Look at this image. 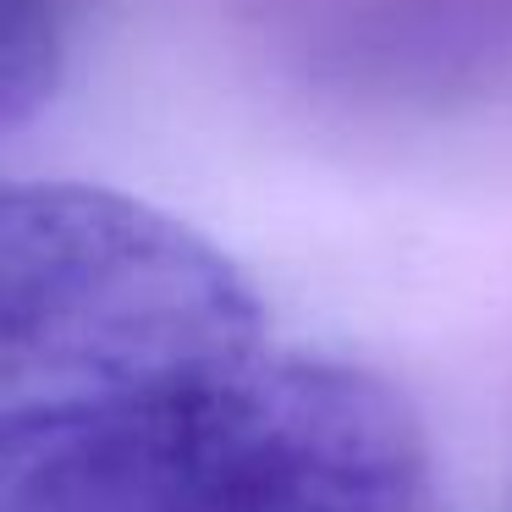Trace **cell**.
Listing matches in <instances>:
<instances>
[{
	"label": "cell",
	"instance_id": "1",
	"mask_svg": "<svg viewBox=\"0 0 512 512\" xmlns=\"http://www.w3.org/2000/svg\"><path fill=\"white\" fill-rule=\"evenodd\" d=\"M0 512H435V463L386 375L281 342L199 232L89 182H12Z\"/></svg>",
	"mask_w": 512,
	"mask_h": 512
},
{
	"label": "cell",
	"instance_id": "2",
	"mask_svg": "<svg viewBox=\"0 0 512 512\" xmlns=\"http://www.w3.org/2000/svg\"><path fill=\"white\" fill-rule=\"evenodd\" d=\"M72 0H6V39H0V105L6 122H23L50 94L61 67V39H67Z\"/></svg>",
	"mask_w": 512,
	"mask_h": 512
}]
</instances>
